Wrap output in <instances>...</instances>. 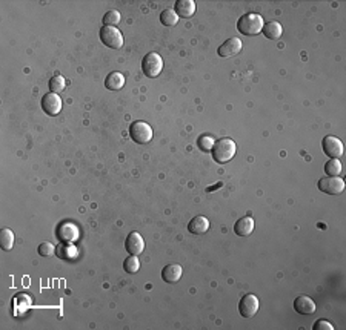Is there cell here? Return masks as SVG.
I'll use <instances>...</instances> for the list:
<instances>
[{
	"label": "cell",
	"instance_id": "f1b7e54d",
	"mask_svg": "<svg viewBox=\"0 0 346 330\" xmlns=\"http://www.w3.org/2000/svg\"><path fill=\"white\" fill-rule=\"evenodd\" d=\"M314 330H334V325L328 321H323V319H318L315 324H314Z\"/></svg>",
	"mask_w": 346,
	"mask_h": 330
},
{
	"label": "cell",
	"instance_id": "d4e9b609",
	"mask_svg": "<svg viewBox=\"0 0 346 330\" xmlns=\"http://www.w3.org/2000/svg\"><path fill=\"white\" fill-rule=\"evenodd\" d=\"M214 145H216V140H214L211 135H202V137L197 140V146H199V149L203 151V152H211L213 148H214Z\"/></svg>",
	"mask_w": 346,
	"mask_h": 330
},
{
	"label": "cell",
	"instance_id": "4316f807",
	"mask_svg": "<svg viewBox=\"0 0 346 330\" xmlns=\"http://www.w3.org/2000/svg\"><path fill=\"white\" fill-rule=\"evenodd\" d=\"M123 269H125L128 273H135V272L140 269V261H139V258H137L135 255H131L129 258H126L125 263H123Z\"/></svg>",
	"mask_w": 346,
	"mask_h": 330
},
{
	"label": "cell",
	"instance_id": "6da1fadb",
	"mask_svg": "<svg viewBox=\"0 0 346 330\" xmlns=\"http://www.w3.org/2000/svg\"><path fill=\"white\" fill-rule=\"evenodd\" d=\"M263 17L254 13L245 14L239 19L237 23V30L239 33H242L243 36H257L262 33L263 30Z\"/></svg>",
	"mask_w": 346,
	"mask_h": 330
},
{
	"label": "cell",
	"instance_id": "83f0119b",
	"mask_svg": "<svg viewBox=\"0 0 346 330\" xmlns=\"http://www.w3.org/2000/svg\"><path fill=\"white\" fill-rule=\"evenodd\" d=\"M39 253L42 256H51L56 253V246L53 243H42L39 244Z\"/></svg>",
	"mask_w": 346,
	"mask_h": 330
},
{
	"label": "cell",
	"instance_id": "603a6c76",
	"mask_svg": "<svg viewBox=\"0 0 346 330\" xmlns=\"http://www.w3.org/2000/svg\"><path fill=\"white\" fill-rule=\"evenodd\" d=\"M341 163L338 158H331L326 164H325V172L328 177H338L341 174Z\"/></svg>",
	"mask_w": 346,
	"mask_h": 330
},
{
	"label": "cell",
	"instance_id": "e0dca14e",
	"mask_svg": "<svg viewBox=\"0 0 346 330\" xmlns=\"http://www.w3.org/2000/svg\"><path fill=\"white\" fill-rule=\"evenodd\" d=\"M208 229H210V221H208V218H205L202 215L194 217L188 224V230L194 235H202V233L208 232Z\"/></svg>",
	"mask_w": 346,
	"mask_h": 330
},
{
	"label": "cell",
	"instance_id": "8992f818",
	"mask_svg": "<svg viewBox=\"0 0 346 330\" xmlns=\"http://www.w3.org/2000/svg\"><path fill=\"white\" fill-rule=\"evenodd\" d=\"M318 189L329 195H338L344 191V181L340 177H323L318 180Z\"/></svg>",
	"mask_w": 346,
	"mask_h": 330
},
{
	"label": "cell",
	"instance_id": "2e32d148",
	"mask_svg": "<svg viewBox=\"0 0 346 330\" xmlns=\"http://www.w3.org/2000/svg\"><path fill=\"white\" fill-rule=\"evenodd\" d=\"M252 230H254V220L251 217H243L237 220L234 224V232L239 237H248L252 233Z\"/></svg>",
	"mask_w": 346,
	"mask_h": 330
},
{
	"label": "cell",
	"instance_id": "9a60e30c",
	"mask_svg": "<svg viewBox=\"0 0 346 330\" xmlns=\"http://www.w3.org/2000/svg\"><path fill=\"white\" fill-rule=\"evenodd\" d=\"M174 11L177 13L179 17L190 19L196 13V4L193 2V0H177L176 7H174Z\"/></svg>",
	"mask_w": 346,
	"mask_h": 330
},
{
	"label": "cell",
	"instance_id": "277c9868",
	"mask_svg": "<svg viewBox=\"0 0 346 330\" xmlns=\"http://www.w3.org/2000/svg\"><path fill=\"white\" fill-rule=\"evenodd\" d=\"M131 138L139 145H146L152 140V128L146 122H134L129 128Z\"/></svg>",
	"mask_w": 346,
	"mask_h": 330
},
{
	"label": "cell",
	"instance_id": "ac0fdd59",
	"mask_svg": "<svg viewBox=\"0 0 346 330\" xmlns=\"http://www.w3.org/2000/svg\"><path fill=\"white\" fill-rule=\"evenodd\" d=\"M105 86L109 91H119V89H122L125 86V77H123V74L122 73H117V71L116 73H111L106 77V80H105Z\"/></svg>",
	"mask_w": 346,
	"mask_h": 330
},
{
	"label": "cell",
	"instance_id": "3957f363",
	"mask_svg": "<svg viewBox=\"0 0 346 330\" xmlns=\"http://www.w3.org/2000/svg\"><path fill=\"white\" fill-rule=\"evenodd\" d=\"M163 69V60L162 56H158L157 53H149L143 57L142 60V71L146 77L149 79H155L160 76Z\"/></svg>",
	"mask_w": 346,
	"mask_h": 330
},
{
	"label": "cell",
	"instance_id": "30bf717a",
	"mask_svg": "<svg viewBox=\"0 0 346 330\" xmlns=\"http://www.w3.org/2000/svg\"><path fill=\"white\" fill-rule=\"evenodd\" d=\"M42 109L48 115H57L62 111V99L54 92L45 94L42 99Z\"/></svg>",
	"mask_w": 346,
	"mask_h": 330
},
{
	"label": "cell",
	"instance_id": "7a4b0ae2",
	"mask_svg": "<svg viewBox=\"0 0 346 330\" xmlns=\"http://www.w3.org/2000/svg\"><path fill=\"white\" fill-rule=\"evenodd\" d=\"M237 151L236 142H233L231 138H222L219 142H216L214 148H213V158L219 163V164H225L229 160L234 158Z\"/></svg>",
	"mask_w": 346,
	"mask_h": 330
},
{
	"label": "cell",
	"instance_id": "484cf974",
	"mask_svg": "<svg viewBox=\"0 0 346 330\" xmlns=\"http://www.w3.org/2000/svg\"><path fill=\"white\" fill-rule=\"evenodd\" d=\"M120 13L117 11V10H111V11H108L105 16H103V23H105V27H114V25H117L119 22H120Z\"/></svg>",
	"mask_w": 346,
	"mask_h": 330
},
{
	"label": "cell",
	"instance_id": "8fae6325",
	"mask_svg": "<svg viewBox=\"0 0 346 330\" xmlns=\"http://www.w3.org/2000/svg\"><path fill=\"white\" fill-rule=\"evenodd\" d=\"M240 51H242V40L237 37H233V39H228L226 42H223V45H220L219 56L223 59H228V57L239 54Z\"/></svg>",
	"mask_w": 346,
	"mask_h": 330
},
{
	"label": "cell",
	"instance_id": "9c48e42d",
	"mask_svg": "<svg viewBox=\"0 0 346 330\" xmlns=\"http://www.w3.org/2000/svg\"><path fill=\"white\" fill-rule=\"evenodd\" d=\"M79 227L73 223H62L59 227H57V238L62 241V243H74L79 240Z\"/></svg>",
	"mask_w": 346,
	"mask_h": 330
},
{
	"label": "cell",
	"instance_id": "52a82bcc",
	"mask_svg": "<svg viewBox=\"0 0 346 330\" xmlns=\"http://www.w3.org/2000/svg\"><path fill=\"white\" fill-rule=\"evenodd\" d=\"M259 307H260V301L256 295L252 293H248L245 295L240 302H239V312L243 318H251L254 316L257 312H259Z\"/></svg>",
	"mask_w": 346,
	"mask_h": 330
},
{
	"label": "cell",
	"instance_id": "5b68a950",
	"mask_svg": "<svg viewBox=\"0 0 346 330\" xmlns=\"http://www.w3.org/2000/svg\"><path fill=\"white\" fill-rule=\"evenodd\" d=\"M100 40L105 46L119 50L123 46V36L116 27H103L100 28Z\"/></svg>",
	"mask_w": 346,
	"mask_h": 330
},
{
	"label": "cell",
	"instance_id": "cb8c5ba5",
	"mask_svg": "<svg viewBox=\"0 0 346 330\" xmlns=\"http://www.w3.org/2000/svg\"><path fill=\"white\" fill-rule=\"evenodd\" d=\"M65 88H66V80L62 76H56L50 80V91L51 92L57 94V92H62Z\"/></svg>",
	"mask_w": 346,
	"mask_h": 330
},
{
	"label": "cell",
	"instance_id": "ba28073f",
	"mask_svg": "<svg viewBox=\"0 0 346 330\" xmlns=\"http://www.w3.org/2000/svg\"><path fill=\"white\" fill-rule=\"evenodd\" d=\"M321 146H323V152L331 158H338L343 155V143L337 137H332V135L325 137L321 142Z\"/></svg>",
	"mask_w": 346,
	"mask_h": 330
},
{
	"label": "cell",
	"instance_id": "d6986e66",
	"mask_svg": "<svg viewBox=\"0 0 346 330\" xmlns=\"http://www.w3.org/2000/svg\"><path fill=\"white\" fill-rule=\"evenodd\" d=\"M56 255L62 260H74L77 258L79 252L71 243H62L60 246L56 247Z\"/></svg>",
	"mask_w": 346,
	"mask_h": 330
},
{
	"label": "cell",
	"instance_id": "7c38bea8",
	"mask_svg": "<svg viewBox=\"0 0 346 330\" xmlns=\"http://www.w3.org/2000/svg\"><path fill=\"white\" fill-rule=\"evenodd\" d=\"M125 247H126V252H129L131 255H140L145 249V241L142 238V235L139 232H131L126 238V243H125Z\"/></svg>",
	"mask_w": 346,
	"mask_h": 330
},
{
	"label": "cell",
	"instance_id": "5bb4252c",
	"mask_svg": "<svg viewBox=\"0 0 346 330\" xmlns=\"http://www.w3.org/2000/svg\"><path fill=\"white\" fill-rule=\"evenodd\" d=\"M294 309L300 315H312L315 312V302L309 296H297L294 299Z\"/></svg>",
	"mask_w": 346,
	"mask_h": 330
},
{
	"label": "cell",
	"instance_id": "44dd1931",
	"mask_svg": "<svg viewBox=\"0 0 346 330\" xmlns=\"http://www.w3.org/2000/svg\"><path fill=\"white\" fill-rule=\"evenodd\" d=\"M0 246H2V249L5 252L11 250L14 247V232L11 229H2V232H0Z\"/></svg>",
	"mask_w": 346,
	"mask_h": 330
},
{
	"label": "cell",
	"instance_id": "4fadbf2b",
	"mask_svg": "<svg viewBox=\"0 0 346 330\" xmlns=\"http://www.w3.org/2000/svg\"><path fill=\"white\" fill-rule=\"evenodd\" d=\"M182 273H183V269L180 264H168L162 269V279L165 282L172 284L182 278Z\"/></svg>",
	"mask_w": 346,
	"mask_h": 330
},
{
	"label": "cell",
	"instance_id": "ffe728a7",
	"mask_svg": "<svg viewBox=\"0 0 346 330\" xmlns=\"http://www.w3.org/2000/svg\"><path fill=\"white\" fill-rule=\"evenodd\" d=\"M262 33L265 34L266 39H269V40H277V39L282 36L283 28H282V25H280L279 22H268V23L263 25Z\"/></svg>",
	"mask_w": 346,
	"mask_h": 330
},
{
	"label": "cell",
	"instance_id": "7402d4cb",
	"mask_svg": "<svg viewBox=\"0 0 346 330\" xmlns=\"http://www.w3.org/2000/svg\"><path fill=\"white\" fill-rule=\"evenodd\" d=\"M160 22L165 27H174V25L179 23V16L174 10H165L160 14Z\"/></svg>",
	"mask_w": 346,
	"mask_h": 330
}]
</instances>
